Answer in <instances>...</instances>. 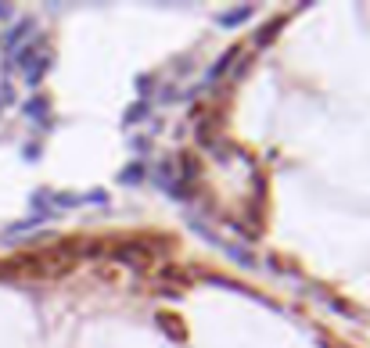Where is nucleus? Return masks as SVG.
I'll return each mask as SVG.
<instances>
[{"instance_id": "2", "label": "nucleus", "mask_w": 370, "mask_h": 348, "mask_svg": "<svg viewBox=\"0 0 370 348\" xmlns=\"http://www.w3.org/2000/svg\"><path fill=\"white\" fill-rule=\"evenodd\" d=\"M159 323H166V327L173 330V337H183V323H180V320H173V316H159Z\"/></svg>"}, {"instance_id": "1", "label": "nucleus", "mask_w": 370, "mask_h": 348, "mask_svg": "<svg viewBox=\"0 0 370 348\" xmlns=\"http://www.w3.org/2000/svg\"><path fill=\"white\" fill-rule=\"evenodd\" d=\"M112 255L119 259V262H126V266H137V269H144L151 259H155V251L151 248H144L140 241H133V244H122V248H112Z\"/></svg>"}]
</instances>
